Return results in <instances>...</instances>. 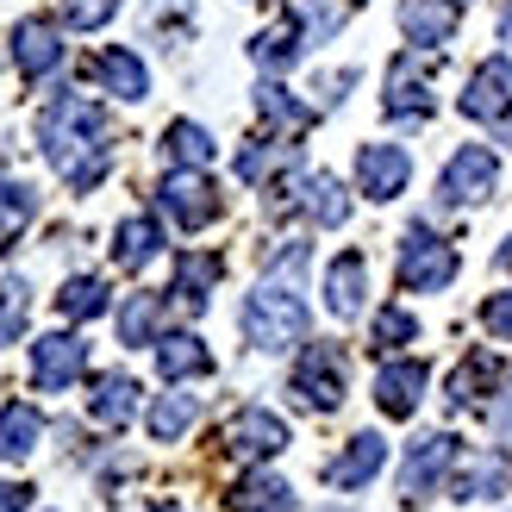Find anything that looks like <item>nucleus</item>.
<instances>
[{"mask_svg":"<svg viewBox=\"0 0 512 512\" xmlns=\"http://www.w3.org/2000/svg\"><path fill=\"white\" fill-rule=\"evenodd\" d=\"M494 388H500V363H494V356H469V363L450 375V406H475V400H488Z\"/></svg>","mask_w":512,"mask_h":512,"instance_id":"nucleus-29","label":"nucleus"},{"mask_svg":"<svg viewBox=\"0 0 512 512\" xmlns=\"http://www.w3.org/2000/svg\"><path fill=\"white\" fill-rule=\"evenodd\" d=\"M450 463H456V438H450V431H431V438H419L413 450H406V469H400V500L419 506V500L450 475Z\"/></svg>","mask_w":512,"mask_h":512,"instance_id":"nucleus-11","label":"nucleus"},{"mask_svg":"<svg viewBox=\"0 0 512 512\" xmlns=\"http://www.w3.org/2000/svg\"><path fill=\"white\" fill-rule=\"evenodd\" d=\"M138 381L132 375H100L94 381V394H88V413L100 419V425H132V413H138Z\"/></svg>","mask_w":512,"mask_h":512,"instance_id":"nucleus-23","label":"nucleus"},{"mask_svg":"<svg viewBox=\"0 0 512 512\" xmlns=\"http://www.w3.org/2000/svg\"><path fill=\"white\" fill-rule=\"evenodd\" d=\"M512 107V63L506 57H488L475 75H469V94H463V119H500Z\"/></svg>","mask_w":512,"mask_h":512,"instance_id":"nucleus-17","label":"nucleus"},{"mask_svg":"<svg viewBox=\"0 0 512 512\" xmlns=\"http://www.w3.org/2000/svg\"><path fill=\"white\" fill-rule=\"evenodd\" d=\"M500 481H506V463H500V456H488L475 475H463V488H456V494H463V500H481V494H494Z\"/></svg>","mask_w":512,"mask_h":512,"instance_id":"nucleus-39","label":"nucleus"},{"mask_svg":"<svg viewBox=\"0 0 512 512\" xmlns=\"http://www.w3.org/2000/svg\"><path fill=\"white\" fill-rule=\"evenodd\" d=\"M256 113H263L269 125H281V132H306V125H313V107H300V100L281 88V82H263V88H256Z\"/></svg>","mask_w":512,"mask_h":512,"instance_id":"nucleus-30","label":"nucleus"},{"mask_svg":"<svg viewBox=\"0 0 512 512\" xmlns=\"http://www.w3.org/2000/svg\"><path fill=\"white\" fill-rule=\"evenodd\" d=\"M113 13H119V0H69V25H75V32H100Z\"/></svg>","mask_w":512,"mask_h":512,"instance_id":"nucleus-38","label":"nucleus"},{"mask_svg":"<svg viewBox=\"0 0 512 512\" xmlns=\"http://www.w3.org/2000/svg\"><path fill=\"white\" fill-rule=\"evenodd\" d=\"M481 331H494L500 344H512V294H494L481 306Z\"/></svg>","mask_w":512,"mask_h":512,"instance_id":"nucleus-40","label":"nucleus"},{"mask_svg":"<svg viewBox=\"0 0 512 512\" xmlns=\"http://www.w3.org/2000/svg\"><path fill=\"white\" fill-rule=\"evenodd\" d=\"M356 0H306V38H331Z\"/></svg>","mask_w":512,"mask_h":512,"instance_id":"nucleus-36","label":"nucleus"},{"mask_svg":"<svg viewBox=\"0 0 512 512\" xmlns=\"http://www.w3.org/2000/svg\"><path fill=\"white\" fill-rule=\"evenodd\" d=\"M294 394H300V406H313V413H338L344 406V356H338V344H306L300 350Z\"/></svg>","mask_w":512,"mask_h":512,"instance_id":"nucleus-7","label":"nucleus"},{"mask_svg":"<svg viewBox=\"0 0 512 512\" xmlns=\"http://www.w3.org/2000/svg\"><path fill=\"white\" fill-rule=\"evenodd\" d=\"M194 413H200V406H194L188 394H163L157 406H150V438H157V444H175V438L194 425Z\"/></svg>","mask_w":512,"mask_h":512,"instance_id":"nucleus-32","label":"nucleus"},{"mask_svg":"<svg viewBox=\"0 0 512 512\" xmlns=\"http://www.w3.org/2000/svg\"><path fill=\"white\" fill-rule=\"evenodd\" d=\"M25 313H32V288L25 281H0V344H19Z\"/></svg>","mask_w":512,"mask_h":512,"instance_id":"nucleus-35","label":"nucleus"},{"mask_svg":"<svg viewBox=\"0 0 512 512\" xmlns=\"http://www.w3.org/2000/svg\"><path fill=\"white\" fill-rule=\"evenodd\" d=\"M157 369L163 381H188V375H213V350L194 338V331H169L157 338Z\"/></svg>","mask_w":512,"mask_h":512,"instance_id":"nucleus-21","label":"nucleus"},{"mask_svg":"<svg viewBox=\"0 0 512 512\" xmlns=\"http://www.w3.org/2000/svg\"><path fill=\"white\" fill-rule=\"evenodd\" d=\"M425 381H431V369L413 363V356H406V363H381V369H375V406H381L388 419H413Z\"/></svg>","mask_w":512,"mask_h":512,"instance_id":"nucleus-15","label":"nucleus"},{"mask_svg":"<svg viewBox=\"0 0 512 512\" xmlns=\"http://www.w3.org/2000/svg\"><path fill=\"white\" fill-rule=\"evenodd\" d=\"M157 250H163V225L150 219V213L119 219V232H113V263H119V269H144V263H157Z\"/></svg>","mask_w":512,"mask_h":512,"instance_id":"nucleus-19","label":"nucleus"},{"mask_svg":"<svg viewBox=\"0 0 512 512\" xmlns=\"http://www.w3.org/2000/svg\"><path fill=\"white\" fill-rule=\"evenodd\" d=\"M406 182H413V157L400 144H363L356 150V188L369 200H400Z\"/></svg>","mask_w":512,"mask_h":512,"instance_id":"nucleus-10","label":"nucleus"},{"mask_svg":"<svg viewBox=\"0 0 512 512\" xmlns=\"http://www.w3.org/2000/svg\"><path fill=\"white\" fill-rule=\"evenodd\" d=\"M456 250L444 238H431L425 225H413V232L400 238V288L406 294H444L450 281H456Z\"/></svg>","mask_w":512,"mask_h":512,"instance_id":"nucleus-3","label":"nucleus"},{"mask_svg":"<svg viewBox=\"0 0 512 512\" xmlns=\"http://www.w3.org/2000/svg\"><path fill=\"white\" fill-rule=\"evenodd\" d=\"M381 463H388V438H381V431H356V438L325 463V481L338 494H356V488H369L381 475Z\"/></svg>","mask_w":512,"mask_h":512,"instance_id":"nucleus-12","label":"nucleus"},{"mask_svg":"<svg viewBox=\"0 0 512 512\" xmlns=\"http://www.w3.org/2000/svg\"><path fill=\"white\" fill-rule=\"evenodd\" d=\"M494 188H500V163H494L488 144H463L444 163V175H438V200H444V207H475V200H488Z\"/></svg>","mask_w":512,"mask_h":512,"instance_id":"nucleus-6","label":"nucleus"},{"mask_svg":"<svg viewBox=\"0 0 512 512\" xmlns=\"http://www.w3.org/2000/svg\"><path fill=\"white\" fill-rule=\"evenodd\" d=\"M32 506V488L25 481H0V512H25Z\"/></svg>","mask_w":512,"mask_h":512,"instance_id":"nucleus-41","label":"nucleus"},{"mask_svg":"<svg viewBox=\"0 0 512 512\" xmlns=\"http://www.w3.org/2000/svg\"><path fill=\"white\" fill-rule=\"evenodd\" d=\"M63 25H50V19H19L13 25V63H19V75L25 82H44L50 69L63 63Z\"/></svg>","mask_w":512,"mask_h":512,"instance_id":"nucleus-13","label":"nucleus"},{"mask_svg":"<svg viewBox=\"0 0 512 512\" xmlns=\"http://www.w3.org/2000/svg\"><path fill=\"white\" fill-rule=\"evenodd\" d=\"M38 144H44L50 169H57L75 194L100 188V175L113 169L107 113H100L94 100H82V94H57V100H50V107L38 113Z\"/></svg>","mask_w":512,"mask_h":512,"instance_id":"nucleus-1","label":"nucleus"},{"mask_svg":"<svg viewBox=\"0 0 512 512\" xmlns=\"http://www.w3.org/2000/svg\"><path fill=\"white\" fill-rule=\"evenodd\" d=\"M494 125H500V144H512V107H506V113H500Z\"/></svg>","mask_w":512,"mask_h":512,"instance_id":"nucleus-42","label":"nucleus"},{"mask_svg":"<svg viewBox=\"0 0 512 512\" xmlns=\"http://www.w3.org/2000/svg\"><path fill=\"white\" fill-rule=\"evenodd\" d=\"M157 207H163L175 225H182V232H200V225L219 219L225 200H219V188H213L200 169H169L163 182H157Z\"/></svg>","mask_w":512,"mask_h":512,"instance_id":"nucleus-5","label":"nucleus"},{"mask_svg":"<svg viewBox=\"0 0 512 512\" xmlns=\"http://www.w3.org/2000/svg\"><path fill=\"white\" fill-rule=\"evenodd\" d=\"M500 269H512V238H506V250H500Z\"/></svg>","mask_w":512,"mask_h":512,"instance_id":"nucleus-43","label":"nucleus"},{"mask_svg":"<svg viewBox=\"0 0 512 512\" xmlns=\"http://www.w3.org/2000/svg\"><path fill=\"white\" fill-rule=\"evenodd\" d=\"M281 157H288L281 144H250V150H238V175H244V182H263V175H269Z\"/></svg>","mask_w":512,"mask_h":512,"instance_id":"nucleus-37","label":"nucleus"},{"mask_svg":"<svg viewBox=\"0 0 512 512\" xmlns=\"http://www.w3.org/2000/svg\"><path fill=\"white\" fill-rule=\"evenodd\" d=\"M0 188H7V169H0Z\"/></svg>","mask_w":512,"mask_h":512,"instance_id":"nucleus-46","label":"nucleus"},{"mask_svg":"<svg viewBox=\"0 0 512 512\" xmlns=\"http://www.w3.org/2000/svg\"><path fill=\"white\" fill-rule=\"evenodd\" d=\"M500 25H506V44H512V7H506V19H500Z\"/></svg>","mask_w":512,"mask_h":512,"instance_id":"nucleus-44","label":"nucleus"},{"mask_svg":"<svg viewBox=\"0 0 512 512\" xmlns=\"http://www.w3.org/2000/svg\"><path fill=\"white\" fill-rule=\"evenodd\" d=\"M163 157L175 169H207L213 163V132H207V125H194V119H175L169 132H163Z\"/></svg>","mask_w":512,"mask_h":512,"instance_id":"nucleus-26","label":"nucleus"},{"mask_svg":"<svg viewBox=\"0 0 512 512\" xmlns=\"http://www.w3.org/2000/svg\"><path fill=\"white\" fill-rule=\"evenodd\" d=\"M150 512H182V506H150Z\"/></svg>","mask_w":512,"mask_h":512,"instance_id":"nucleus-45","label":"nucleus"},{"mask_svg":"<svg viewBox=\"0 0 512 512\" xmlns=\"http://www.w3.org/2000/svg\"><path fill=\"white\" fill-rule=\"evenodd\" d=\"M300 263H306V244H288V250L275 256L281 275H263V281H256V294L244 300V338H250V350H269L275 356V350H294L306 338V300L294 288Z\"/></svg>","mask_w":512,"mask_h":512,"instance_id":"nucleus-2","label":"nucleus"},{"mask_svg":"<svg viewBox=\"0 0 512 512\" xmlns=\"http://www.w3.org/2000/svg\"><path fill=\"white\" fill-rule=\"evenodd\" d=\"M300 207H306L313 225H344L350 219V194H344L338 175H306V182H300Z\"/></svg>","mask_w":512,"mask_h":512,"instance_id":"nucleus-25","label":"nucleus"},{"mask_svg":"<svg viewBox=\"0 0 512 512\" xmlns=\"http://www.w3.org/2000/svg\"><path fill=\"white\" fill-rule=\"evenodd\" d=\"M219 450L225 456H244V463H269V456L288 450V419L269 413V406H244V413L225 419Z\"/></svg>","mask_w":512,"mask_h":512,"instance_id":"nucleus-4","label":"nucleus"},{"mask_svg":"<svg viewBox=\"0 0 512 512\" xmlns=\"http://www.w3.org/2000/svg\"><path fill=\"white\" fill-rule=\"evenodd\" d=\"M57 313H63V319H100V313H107V281H100V275H75V281H63Z\"/></svg>","mask_w":512,"mask_h":512,"instance_id":"nucleus-31","label":"nucleus"},{"mask_svg":"<svg viewBox=\"0 0 512 512\" xmlns=\"http://www.w3.org/2000/svg\"><path fill=\"white\" fill-rule=\"evenodd\" d=\"M32 213H38V200H32V188H19V182H7L0 188V250H7L25 225H32Z\"/></svg>","mask_w":512,"mask_h":512,"instance_id":"nucleus-33","label":"nucleus"},{"mask_svg":"<svg viewBox=\"0 0 512 512\" xmlns=\"http://www.w3.org/2000/svg\"><path fill=\"white\" fill-rule=\"evenodd\" d=\"M38 438H44L38 406H25V400L0 406V463H25V456L38 450Z\"/></svg>","mask_w":512,"mask_h":512,"instance_id":"nucleus-22","label":"nucleus"},{"mask_svg":"<svg viewBox=\"0 0 512 512\" xmlns=\"http://www.w3.org/2000/svg\"><path fill=\"white\" fill-rule=\"evenodd\" d=\"M300 44H306V25L300 19H281V25H269V32L250 44V57H256V69L275 75V69H288L300 57Z\"/></svg>","mask_w":512,"mask_h":512,"instance_id":"nucleus-28","label":"nucleus"},{"mask_svg":"<svg viewBox=\"0 0 512 512\" xmlns=\"http://www.w3.org/2000/svg\"><path fill=\"white\" fill-rule=\"evenodd\" d=\"M419 338V319L406 313V306H381L375 325H369V344L375 350H400V344H413Z\"/></svg>","mask_w":512,"mask_h":512,"instance_id":"nucleus-34","label":"nucleus"},{"mask_svg":"<svg viewBox=\"0 0 512 512\" xmlns=\"http://www.w3.org/2000/svg\"><path fill=\"white\" fill-rule=\"evenodd\" d=\"M463 0H400V32H406V44H419V50H431V44H450L456 38V13Z\"/></svg>","mask_w":512,"mask_h":512,"instance_id":"nucleus-16","label":"nucleus"},{"mask_svg":"<svg viewBox=\"0 0 512 512\" xmlns=\"http://www.w3.org/2000/svg\"><path fill=\"white\" fill-rule=\"evenodd\" d=\"M163 294H132L119 306V344H157V331H163Z\"/></svg>","mask_w":512,"mask_h":512,"instance_id":"nucleus-27","label":"nucleus"},{"mask_svg":"<svg viewBox=\"0 0 512 512\" xmlns=\"http://www.w3.org/2000/svg\"><path fill=\"white\" fill-rule=\"evenodd\" d=\"M381 113L388 119H431V63H419V50L388 63V94H381Z\"/></svg>","mask_w":512,"mask_h":512,"instance_id":"nucleus-8","label":"nucleus"},{"mask_svg":"<svg viewBox=\"0 0 512 512\" xmlns=\"http://www.w3.org/2000/svg\"><path fill=\"white\" fill-rule=\"evenodd\" d=\"M225 506L232 512H294V488L281 475H269V469H250V475H238L232 488H225Z\"/></svg>","mask_w":512,"mask_h":512,"instance_id":"nucleus-18","label":"nucleus"},{"mask_svg":"<svg viewBox=\"0 0 512 512\" xmlns=\"http://www.w3.org/2000/svg\"><path fill=\"white\" fill-rule=\"evenodd\" d=\"M363 294H369V256L363 250L331 256V269H325V313L331 319H356V313H363Z\"/></svg>","mask_w":512,"mask_h":512,"instance_id":"nucleus-14","label":"nucleus"},{"mask_svg":"<svg viewBox=\"0 0 512 512\" xmlns=\"http://www.w3.org/2000/svg\"><path fill=\"white\" fill-rule=\"evenodd\" d=\"M219 275H225V263H219V256H207V250H188L182 263H175V300L200 313V306H207V294L219 288Z\"/></svg>","mask_w":512,"mask_h":512,"instance_id":"nucleus-24","label":"nucleus"},{"mask_svg":"<svg viewBox=\"0 0 512 512\" xmlns=\"http://www.w3.org/2000/svg\"><path fill=\"white\" fill-rule=\"evenodd\" d=\"M94 75H100V88L119 94V100H144V94H150V69H144L125 44L100 50V57H94Z\"/></svg>","mask_w":512,"mask_h":512,"instance_id":"nucleus-20","label":"nucleus"},{"mask_svg":"<svg viewBox=\"0 0 512 512\" xmlns=\"http://www.w3.org/2000/svg\"><path fill=\"white\" fill-rule=\"evenodd\" d=\"M88 369V344L69 338V331H50V338L32 344V388L38 394H63L69 381H82Z\"/></svg>","mask_w":512,"mask_h":512,"instance_id":"nucleus-9","label":"nucleus"}]
</instances>
